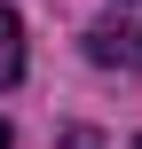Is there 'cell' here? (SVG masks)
<instances>
[{
	"label": "cell",
	"instance_id": "obj_1",
	"mask_svg": "<svg viewBox=\"0 0 142 149\" xmlns=\"http://www.w3.org/2000/svg\"><path fill=\"white\" fill-rule=\"evenodd\" d=\"M87 55H95L103 71H142V24H126V16L87 24Z\"/></svg>",
	"mask_w": 142,
	"mask_h": 149
},
{
	"label": "cell",
	"instance_id": "obj_2",
	"mask_svg": "<svg viewBox=\"0 0 142 149\" xmlns=\"http://www.w3.org/2000/svg\"><path fill=\"white\" fill-rule=\"evenodd\" d=\"M24 79V24H16V8H0V86H16Z\"/></svg>",
	"mask_w": 142,
	"mask_h": 149
},
{
	"label": "cell",
	"instance_id": "obj_3",
	"mask_svg": "<svg viewBox=\"0 0 142 149\" xmlns=\"http://www.w3.org/2000/svg\"><path fill=\"white\" fill-rule=\"evenodd\" d=\"M0 149H8V118H0Z\"/></svg>",
	"mask_w": 142,
	"mask_h": 149
},
{
	"label": "cell",
	"instance_id": "obj_4",
	"mask_svg": "<svg viewBox=\"0 0 142 149\" xmlns=\"http://www.w3.org/2000/svg\"><path fill=\"white\" fill-rule=\"evenodd\" d=\"M134 149H142V141H134Z\"/></svg>",
	"mask_w": 142,
	"mask_h": 149
}]
</instances>
